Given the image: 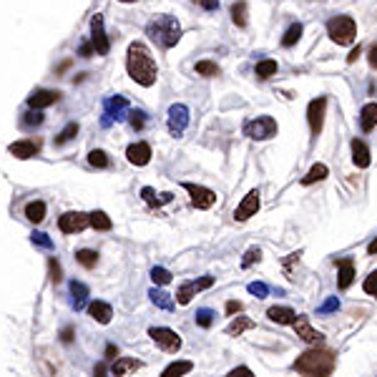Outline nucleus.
Masks as SVG:
<instances>
[{"label":"nucleus","mask_w":377,"mask_h":377,"mask_svg":"<svg viewBox=\"0 0 377 377\" xmlns=\"http://www.w3.org/2000/svg\"><path fill=\"white\" fill-rule=\"evenodd\" d=\"M292 367L302 377H332V372L337 367V354L332 352L330 347L317 345L307 352H302L294 360Z\"/></svg>","instance_id":"f257e3e1"},{"label":"nucleus","mask_w":377,"mask_h":377,"mask_svg":"<svg viewBox=\"0 0 377 377\" xmlns=\"http://www.w3.org/2000/svg\"><path fill=\"white\" fill-rule=\"evenodd\" d=\"M126 68H129V76H131L136 83H141V86L156 83V63L144 43H131V46H129Z\"/></svg>","instance_id":"f03ea898"},{"label":"nucleus","mask_w":377,"mask_h":377,"mask_svg":"<svg viewBox=\"0 0 377 377\" xmlns=\"http://www.w3.org/2000/svg\"><path fill=\"white\" fill-rule=\"evenodd\" d=\"M146 33L156 46L174 48L179 43V38H181V25H179V21L174 16H159L148 23Z\"/></svg>","instance_id":"7ed1b4c3"},{"label":"nucleus","mask_w":377,"mask_h":377,"mask_svg":"<svg viewBox=\"0 0 377 377\" xmlns=\"http://www.w3.org/2000/svg\"><path fill=\"white\" fill-rule=\"evenodd\" d=\"M354 33H357V25H354V21L350 16H337L327 23V36L337 46H350L354 40Z\"/></svg>","instance_id":"20e7f679"},{"label":"nucleus","mask_w":377,"mask_h":377,"mask_svg":"<svg viewBox=\"0 0 377 377\" xmlns=\"http://www.w3.org/2000/svg\"><path fill=\"white\" fill-rule=\"evenodd\" d=\"M244 136L255 141L272 139V136H277V121L272 116H257V118L244 123Z\"/></svg>","instance_id":"39448f33"},{"label":"nucleus","mask_w":377,"mask_h":377,"mask_svg":"<svg viewBox=\"0 0 377 377\" xmlns=\"http://www.w3.org/2000/svg\"><path fill=\"white\" fill-rule=\"evenodd\" d=\"M129 114H131V111H129V101L123 99V96H114V99H108L106 103H103V118H101V123H103V126H111L114 121H123Z\"/></svg>","instance_id":"423d86ee"},{"label":"nucleus","mask_w":377,"mask_h":377,"mask_svg":"<svg viewBox=\"0 0 377 377\" xmlns=\"http://www.w3.org/2000/svg\"><path fill=\"white\" fill-rule=\"evenodd\" d=\"M148 337L154 339L156 347H161L164 352H179L181 350V337L174 330H169V327H151Z\"/></svg>","instance_id":"0eeeda50"},{"label":"nucleus","mask_w":377,"mask_h":377,"mask_svg":"<svg viewBox=\"0 0 377 377\" xmlns=\"http://www.w3.org/2000/svg\"><path fill=\"white\" fill-rule=\"evenodd\" d=\"M324 111H327V99H324V96H320V99H315V101H309L307 121H309V129H312V136H315V139L322 133Z\"/></svg>","instance_id":"6e6552de"},{"label":"nucleus","mask_w":377,"mask_h":377,"mask_svg":"<svg viewBox=\"0 0 377 377\" xmlns=\"http://www.w3.org/2000/svg\"><path fill=\"white\" fill-rule=\"evenodd\" d=\"M184 189L189 192V196H192V204L196 209H211L216 204V194L211 192V189H207V186L184 181Z\"/></svg>","instance_id":"1a4fd4ad"},{"label":"nucleus","mask_w":377,"mask_h":377,"mask_svg":"<svg viewBox=\"0 0 377 377\" xmlns=\"http://www.w3.org/2000/svg\"><path fill=\"white\" fill-rule=\"evenodd\" d=\"M86 226H91V216L83 211H68L58 219V229L63 234H76V231H83Z\"/></svg>","instance_id":"9d476101"},{"label":"nucleus","mask_w":377,"mask_h":377,"mask_svg":"<svg viewBox=\"0 0 377 377\" xmlns=\"http://www.w3.org/2000/svg\"><path fill=\"white\" fill-rule=\"evenodd\" d=\"M166 123H169L171 136H181V133L186 131V126H189V108H186L184 103H174V106L169 108Z\"/></svg>","instance_id":"9b49d317"},{"label":"nucleus","mask_w":377,"mask_h":377,"mask_svg":"<svg viewBox=\"0 0 377 377\" xmlns=\"http://www.w3.org/2000/svg\"><path fill=\"white\" fill-rule=\"evenodd\" d=\"M294 332H297V337L300 339H304L307 345H322V339H324V335L322 332H317L312 324H309V317L307 315H297V320H294Z\"/></svg>","instance_id":"f8f14e48"},{"label":"nucleus","mask_w":377,"mask_h":377,"mask_svg":"<svg viewBox=\"0 0 377 377\" xmlns=\"http://www.w3.org/2000/svg\"><path fill=\"white\" fill-rule=\"evenodd\" d=\"M211 285H214V277H201V279H196V282H184V285L179 287L177 302H179V304H189V302L196 297V292H201V289H209Z\"/></svg>","instance_id":"ddd939ff"},{"label":"nucleus","mask_w":377,"mask_h":377,"mask_svg":"<svg viewBox=\"0 0 377 377\" xmlns=\"http://www.w3.org/2000/svg\"><path fill=\"white\" fill-rule=\"evenodd\" d=\"M259 204H262V199H259V192H257V189H252V192H249L244 199H242V204L237 207V211H234V219H237V222H246L249 216H255L257 211H259Z\"/></svg>","instance_id":"4468645a"},{"label":"nucleus","mask_w":377,"mask_h":377,"mask_svg":"<svg viewBox=\"0 0 377 377\" xmlns=\"http://www.w3.org/2000/svg\"><path fill=\"white\" fill-rule=\"evenodd\" d=\"M91 31H93V36H91V40H93V51H96L99 55H106L108 51H111V43H108L106 33H103V18H101V16H93V21H91Z\"/></svg>","instance_id":"2eb2a0df"},{"label":"nucleus","mask_w":377,"mask_h":377,"mask_svg":"<svg viewBox=\"0 0 377 377\" xmlns=\"http://www.w3.org/2000/svg\"><path fill=\"white\" fill-rule=\"evenodd\" d=\"M126 159H129V164H133V166H146V164L151 161V146H148L146 141L131 144V146L126 148Z\"/></svg>","instance_id":"dca6fc26"},{"label":"nucleus","mask_w":377,"mask_h":377,"mask_svg":"<svg viewBox=\"0 0 377 377\" xmlns=\"http://www.w3.org/2000/svg\"><path fill=\"white\" fill-rule=\"evenodd\" d=\"M335 264H337V287L339 289H350L354 282V262L350 259V257H342V259H335Z\"/></svg>","instance_id":"f3484780"},{"label":"nucleus","mask_w":377,"mask_h":377,"mask_svg":"<svg viewBox=\"0 0 377 377\" xmlns=\"http://www.w3.org/2000/svg\"><path fill=\"white\" fill-rule=\"evenodd\" d=\"M58 96H61L58 91H48V88H40V91H36L31 99H28V106L36 108V111H40V108H46V106H53L55 101H58Z\"/></svg>","instance_id":"a211bd4d"},{"label":"nucleus","mask_w":377,"mask_h":377,"mask_svg":"<svg viewBox=\"0 0 377 377\" xmlns=\"http://www.w3.org/2000/svg\"><path fill=\"white\" fill-rule=\"evenodd\" d=\"M8 151L16 159H33V156L40 151V144L38 141H16V144H10Z\"/></svg>","instance_id":"6ab92c4d"},{"label":"nucleus","mask_w":377,"mask_h":377,"mask_svg":"<svg viewBox=\"0 0 377 377\" xmlns=\"http://www.w3.org/2000/svg\"><path fill=\"white\" fill-rule=\"evenodd\" d=\"M352 161L357 169H367L369 161H372L367 144H365L362 139H352Z\"/></svg>","instance_id":"aec40b11"},{"label":"nucleus","mask_w":377,"mask_h":377,"mask_svg":"<svg viewBox=\"0 0 377 377\" xmlns=\"http://www.w3.org/2000/svg\"><path fill=\"white\" fill-rule=\"evenodd\" d=\"M88 315H91L99 324H108V322H111V317H114V309H111V304H108V302L96 300V302H91V304H88Z\"/></svg>","instance_id":"412c9836"},{"label":"nucleus","mask_w":377,"mask_h":377,"mask_svg":"<svg viewBox=\"0 0 377 377\" xmlns=\"http://www.w3.org/2000/svg\"><path fill=\"white\" fill-rule=\"evenodd\" d=\"M139 367H141L139 360H133V357H118V360H114V365H111V375L123 377L129 375V372H136Z\"/></svg>","instance_id":"4be33fe9"},{"label":"nucleus","mask_w":377,"mask_h":377,"mask_svg":"<svg viewBox=\"0 0 377 377\" xmlns=\"http://www.w3.org/2000/svg\"><path fill=\"white\" fill-rule=\"evenodd\" d=\"M267 317H270L272 322L277 324H294L297 320V312L292 307H270L267 309Z\"/></svg>","instance_id":"5701e85b"},{"label":"nucleus","mask_w":377,"mask_h":377,"mask_svg":"<svg viewBox=\"0 0 377 377\" xmlns=\"http://www.w3.org/2000/svg\"><path fill=\"white\" fill-rule=\"evenodd\" d=\"M360 126L362 131L369 133L377 126V103H365L360 111Z\"/></svg>","instance_id":"b1692460"},{"label":"nucleus","mask_w":377,"mask_h":377,"mask_svg":"<svg viewBox=\"0 0 377 377\" xmlns=\"http://www.w3.org/2000/svg\"><path fill=\"white\" fill-rule=\"evenodd\" d=\"M86 300H88V287L83 282H70V304L76 309H83L86 307Z\"/></svg>","instance_id":"393cba45"},{"label":"nucleus","mask_w":377,"mask_h":377,"mask_svg":"<svg viewBox=\"0 0 377 377\" xmlns=\"http://www.w3.org/2000/svg\"><path fill=\"white\" fill-rule=\"evenodd\" d=\"M192 369H194V362L179 360V362H171L169 367L161 372V377H184V375H189Z\"/></svg>","instance_id":"a878e982"},{"label":"nucleus","mask_w":377,"mask_h":377,"mask_svg":"<svg viewBox=\"0 0 377 377\" xmlns=\"http://www.w3.org/2000/svg\"><path fill=\"white\" fill-rule=\"evenodd\" d=\"M252 327H255V322H252L249 317H237V320H231V322L226 324V330H224V332H226L229 337H239L242 332L252 330Z\"/></svg>","instance_id":"bb28decb"},{"label":"nucleus","mask_w":377,"mask_h":377,"mask_svg":"<svg viewBox=\"0 0 377 377\" xmlns=\"http://www.w3.org/2000/svg\"><path fill=\"white\" fill-rule=\"evenodd\" d=\"M141 196H144V201H146L148 207H161V204H169L171 201V194H159V196H156V192L151 186H144V189H141Z\"/></svg>","instance_id":"cd10ccee"},{"label":"nucleus","mask_w":377,"mask_h":377,"mask_svg":"<svg viewBox=\"0 0 377 377\" xmlns=\"http://www.w3.org/2000/svg\"><path fill=\"white\" fill-rule=\"evenodd\" d=\"M25 216H28V222L40 224L46 219V204H43V201H31V204L25 207Z\"/></svg>","instance_id":"c85d7f7f"},{"label":"nucleus","mask_w":377,"mask_h":377,"mask_svg":"<svg viewBox=\"0 0 377 377\" xmlns=\"http://www.w3.org/2000/svg\"><path fill=\"white\" fill-rule=\"evenodd\" d=\"M327 174H330V169H327L324 164H315V166L307 171V177H302V184L309 186L315 184V181H322V179H327Z\"/></svg>","instance_id":"c756f323"},{"label":"nucleus","mask_w":377,"mask_h":377,"mask_svg":"<svg viewBox=\"0 0 377 377\" xmlns=\"http://www.w3.org/2000/svg\"><path fill=\"white\" fill-rule=\"evenodd\" d=\"M76 262L86 270H93L96 264H99V255L93 252V249H78L76 252Z\"/></svg>","instance_id":"7c9ffc66"},{"label":"nucleus","mask_w":377,"mask_h":377,"mask_svg":"<svg viewBox=\"0 0 377 377\" xmlns=\"http://www.w3.org/2000/svg\"><path fill=\"white\" fill-rule=\"evenodd\" d=\"M148 297H151V302H154L156 307H161V309H166V312H169V309H174V300H171V294H166V292H161V289H151V292H148Z\"/></svg>","instance_id":"2f4dec72"},{"label":"nucleus","mask_w":377,"mask_h":377,"mask_svg":"<svg viewBox=\"0 0 377 377\" xmlns=\"http://www.w3.org/2000/svg\"><path fill=\"white\" fill-rule=\"evenodd\" d=\"M88 216H91V226L96 231H111V226H114V222L108 219L106 211H93V214Z\"/></svg>","instance_id":"473e14b6"},{"label":"nucleus","mask_w":377,"mask_h":377,"mask_svg":"<svg viewBox=\"0 0 377 377\" xmlns=\"http://www.w3.org/2000/svg\"><path fill=\"white\" fill-rule=\"evenodd\" d=\"M257 78H262V81H267V78H272L274 73H277V61H259L257 63V68H255Z\"/></svg>","instance_id":"72a5a7b5"},{"label":"nucleus","mask_w":377,"mask_h":377,"mask_svg":"<svg viewBox=\"0 0 377 377\" xmlns=\"http://www.w3.org/2000/svg\"><path fill=\"white\" fill-rule=\"evenodd\" d=\"M231 21H234L239 28H244L246 25V3L244 0H237V3L231 5Z\"/></svg>","instance_id":"f704fd0d"},{"label":"nucleus","mask_w":377,"mask_h":377,"mask_svg":"<svg viewBox=\"0 0 377 377\" xmlns=\"http://www.w3.org/2000/svg\"><path fill=\"white\" fill-rule=\"evenodd\" d=\"M300 36H302V23H292L289 28H287L285 38H282V46H285V48H292L294 43L300 40Z\"/></svg>","instance_id":"c9c22d12"},{"label":"nucleus","mask_w":377,"mask_h":377,"mask_svg":"<svg viewBox=\"0 0 377 377\" xmlns=\"http://www.w3.org/2000/svg\"><path fill=\"white\" fill-rule=\"evenodd\" d=\"M88 164H91V166H96V169H106L111 161H108V154H106V151L96 148V151H91V154H88Z\"/></svg>","instance_id":"e433bc0d"},{"label":"nucleus","mask_w":377,"mask_h":377,"mask_svg":"<svg viewBox=\"0 0 377 377\" xmlns=\"http://www.w3.org/2000/svg\"><path fill=\"white\" fill-rule=\"evenodd\" d=\"M214 309H209V307H201V309H196V324L199 327H211L214 324Z\"/></svg>","instance_id":"4c0bfd02"},{"label":"nucleus","mask_w":377,"mask_h":377,"mask_svg":"<svg viewBox=\"0 0 377 377\" xmlns=\"http://www.w3.org/2000/svg\"><path fill=\"white\" fill-rule=\"evenodd\" d=\"M48 272H51V282H53V285H61L63 270H61V262H58V259H53V257L48 259Z\"/></svg>","instance_id":"58836bf2"},{"label":"nucleus","mask_w":377,"mask_h":377,"mask_svg":"<svg viewBox=\"0 0 377 377\" xmlns=\"http://www.w3.org/2000/svg\"><path fill=\"white\" fill-rule=\"evenodd\" d=\"M151 279H154V285H159V287L169 285V282H171V272L164 270V267H154V270H151Z\"/></svg>","instance_id":"ea45409f"},{"label":"nucleus","mask_w":377,"mask_h":377,"mask_svg":"<svg viewBox=\"0 0 377 377\" xmlns=\"http://www.w3.org/2000/svg\"><path fill=\"white\" fill-rule=\"evenodd\" d=\"M196 73L199 76H219V66L211 61H199L196 63Z\"/></svg>","instance_id":"a19ab883"},{"label":"nucleus","mask_w":377,"mask_h":377,"mask_svg":"<svg viewBox=\"0 0 377 377\" xmlns=\"http://www.w3.org/2000/svg\"><path fill=\"white\" fill-rule=\"evenodd\" d=\"M259 259H262V252H259L257 246H252V249H246L244 259H242V267H244V270H249V267H252L255 262H259Z\"/></svg>","instance_id":"79ce46f5"},{"label":"nucleus","mask_w":377,"mask_h":377,"mask_svg":"<svg viewBox=\"0 0 377 377\" xmlns=\"http://www.w3.org/2000/svg\"><path fill=\"white\" fill-rule=\"evenodd\" d=\"M76 133H78V123H68V126H66V129L61 131V136L55 139V144H58V146H61V144H68V141L73 139Z\"/></svg>","instance_id":"37998d69"},{"label":"nucleus","mask_w":377,"mask_h":377,"mask_svg":"<svg viewBox=\"0 0 377 377\" xmlns=\"http://www.w3.org/2000/svg\"><path fill=\"white\" fill-rule=\"evenodd\" d=\"M362 289H365V294H369V297H377V270L369 272V277L362 282Z\"/></svg>","instance_id":"c03bdc74"},{"label":"nucleus","mask_w":377,"mask_h":377,"mask_svg":"<svg viewBox=\"0 0 377 377\" xmlns=\"http://www.w3.org/2000/svg\"><path fill=\"white\" fill-rule=\"evenodd\" d=\"M339 309V300L337 297H330V300H324L320 307H317V315H330V312H337Z\"/></svg>","instance_id":"a18cd8bd"},{"label":"nucleus","mask_w":377,"mask_h":377,"mask_svg":"<svg viewBox=\"0 0 377 377\" xmlns=\"http://www.w3.org/2000/svg\"><path fill=\"white\" fill-rule=\"evenodd\" d=\"M33 244L36 246H43V249H53V242L48 239V234H43V231H33Z\"/></svg>","instance_id":"49530a36"},{"label":"nucleus","mask_w":377,"mask_h":377,"mask_svg":"<svg viewBox=\"0 0 377 377\" xmlns=\"http://www.w3.org/2000/svg\"><path fill=\"white\" fill-rule=\"evenodd\" d=\"M129 121H131V126L136 131H141L144 123H146V114H144V111H131V114H129Z\"/></svg>","instance_id":"de8ad7c7"},{"label":"nucleus","mask_w":377,"mask_h":377,"mask_svg":"<svg viewBox=\"0 0 377 377\" xmlns=\"http://www.w3.org/2000/svg\"><path fill=\"white\" fill-rule=\"evenodd\" d=\"M246 289H249V294H255V297H259V300L270 294V287L264 285V282H252V285L246 287Z\"/></svg>","instance_id":"09e8293b"},{"label":"nucleus","mask_w":377,"mask_h":377,"mask_svg":"<svg viewBox=\"0 0 377 377\" xmlns=\"http://www.w3.org/2000/svg\"><path fill=\"white\" fill-rule=\"evenodd\" d=\"M23 123L25 126H40V123H43V114H40V111H28Z\"/></svg>","instance_id":"8fccbe9b"},{"label":"nucleus","mask_w":377,"mask_h":377,"mask_svg":"<svg viewBox=\"0 0 377 377\" xmlns=\"http://www.w3.org/2000/svg\"><path fill=\"white\" fill-rule=\"evenodd\" d=\"M226 377H255V372H252L249 367H244V365H242V367H234V369H231V372H229Z\"/></svg>","instance_id":"3c124183"},{"label":"nucleus","mask_w":377,"mask_h":377,"mask_svg":"<svg viewBox=\"0 0 377 377\" xmlns=\"http://www.w3.org/2000/svg\"><path fill=\"white\" fill-rule=\"evenodd\" d=\"M242 309H244V304H242V302H226V315H237V312H242Z\"/></svg>","instance_id":"603ef678"},{"label":"nucleus","mask_w":377,"mask_h":377,"mask_svg":"<svg viewBox=\"0 0 377 377\" xmlns=\"http://www.w3.org/2000/svg\"><path fill=\"white\" fill-rule=\"evenodd\" d=\"M93 377H108L106 362H99V365H96V369H93Z\"/></svg>","instance_id":"864d4df0"},{"label":"nucleus","mask_w":377,"mask_h":377,"mask_svg":"<svg viewBox=\"0 0 377 377\" xmlns=\"http://www.w3.org/2000/svg\"><path fill=\"white\" fill-rule=\"evenodd\" d=\"M61 342H66V345L73 342V330H70V327H66V330L61 332Z\"/></svg>","instance_id":"5fc2aeb1"},{"label":"nucleus","mask_w":377,"mask_h":377,"mask_svg":"<svg viewBox=\"0 0 377 377\" xmlns=\"http://www.w3.org/2000/svg\"><path fill=\"white\" fill-rule=\"evenodd\" d=\"M106 357H108V360H118V347H116V345H108L106 347Z\"/></svg>","instance_id":"6e6d98bb"},{"label":"nucleus","mask_w":377,"mask_h":377,"mask_svg":"<svg viewBox=\"0 0 377 377\" xmlns=\"http://www.w3.org/2000/svg\"><path fill=\"white\" fill-rule=\"evenodd\" d=\"M369 66H372V68H377V46H372V51H369Z\"/></svg>","instance_id":"4d7b16f0"},{"label":"nucleus","mask_w":377,"mask_h":377,"mask_svg":"<svg viewBox=\"0 0 377 377\" xmlns=\"http://www.w3.org/2000/svg\"><path fill=\"white\" fill-rule=\"evenodd\" d=\"M201 5L207 10H214V8H219V0H201Z\"/></svg>","instance_id":"13d9d810"},{"label":"nucleus","mask_w":377,"mask_h":377,"mask_svg":"<svg viewBox=\"0 0 377 377\" xmlns=\"http://www.w3.org/2000/svg\"><path fill=\"white\" fill-rule=\"evenodd\" d=\"M360 51H362V48H360V46H357V48H354V51H352V53H350V55H347V63H354V61H357V55H360Z\"/></svg>","instance_id":"bf43d9fd"},{"label":"nucleus","mask_w":377,"mask_h":377,"mask_svg":"<svg viewBox=\"0 0 377 377\" xmlns=\"http://www.w3.org/2000/svg\"><path fill=\"white\" fill-rule=\"evenodd\" d=\"M367 255L372 257V255H377V239H372V242H369V246H367Z\"/></svg>","instance_id":"052dcab7"},{"label":"nucleus","mask_w":377,"mask_h":377,"mask_svg":"<svg viewBox=\"0 0 377 377\" xmlns=\"http://www.w3.org/2000/svg\"><path fill=\"white\" fill-rule=\"evenodd\" d=\"M123 3H133V0H123Z\"/></svg>","instance_id":"680f3d73"}]
</instances>
